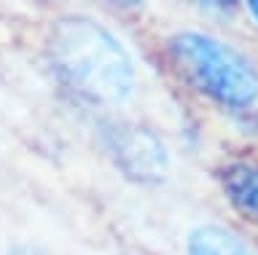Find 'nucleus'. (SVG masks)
I'll return each instance as SVG.
<instances>
[{
	"mask_svg": "<svg viewBox=\"0 0 258 255\" xmlns=\"http://www.w3.org/2000/svg\"><path fill=\"white\" fill-rule=\"evenodd\" d=\"M92 129V142L113 172L132 186L151 191L172 180L175 156L156 124L121 116H81Z\"/></svg>",
	"mask_w": 258,
	"mask_h": 255,
	"instance_id": "obj_3",
	"label": "nucleus"
},
{
	"mask_svg": "<svg viewBox=\"0 0 258 255\" xmlns=\"http://www.w3.org/2000/svg\"><path fill=\"white\" fill-rule=\"evenodd\" d=\"M205 3H213V6H237L242 0H205Z\"/></svg>",
	"mask_w": 258,
	"mask_h": 255,
	"instance_id": "obj_10",
	"label": "nucleus"
},
{
	"mask_svg": "<svg viewBox=\"0 0 258 255\" xmlns=\"http://www.w3.org/2000/svg\"><path fill=\"white\" fill-rule=\"evenodd\" d=\"M180 255H258V247L226 223L199 220L185 226Z\"/></svg>",
	"mask_w": 258,
	"mask_h": 255,
	"instance_id": "obj_4",
	"label": "nucleus"
},
{
	"mask_svg": "<svg viewBox=\"0 0 258 255\" xmlns=\"http://www.w3.org/2000/svg\"><path fill=\"white\" fill-rule=\"evenodd\" d=\"M14 38H16V22L0 11V43H3V41H14Z\"/></svg>",
	"mask_w": 258,
	"mask_h": 255,
	"instance_id": "obj_8",
	"label": "nucleus"
},
{
	"mask_svg": "<svg viewBox=\"0 0 258 255\" xmlns=\"http://www.w3.org/2000/svg\"><path fill=\"white\" fill-rule=\"evenodd\" d=\"M40 73L81 116L143 118L159 126L151 89V57L118 30V22L86 3L38 11L19 22Z\"/></svg>",
	"mask_w": 258,
	"mask_h": 255,
	"instance_id": "obj_1",
	"label": "nucleus"
},
{
	"mask_svg": "<svg viewBox=\"0 0 258 255\" xmlns=\"http://www.w3.org/2000/svg\"><path fill=\"white\" fill-rule=\"evenodd\" d=\"M245 6H247V14H250V19L258 25V0H245Z\"/></svg>",
	"mask_w": 258,
	"mask_h": 255,
	"instance_id": "obj_9",
	"label": "nucleus"
},
{
	"mask_svg": "<svg viewBox=\"0 0 258 255\" xmlns=\"http://www.w3.org/2000/svg\"><path fill=\"white\" fill-rule=\"evenodd\" d=\"M92 9L102 11L105 17H110L118 25H126L143 33L153 25V17H156V0H86Z\"/></svg>",
	"mask_w": 258,
	"mask_h": 255,
	"instance_id": "obj_6",
	"label": "nucleus"
},
{
	"mask_svg": "<svg viewBox=\"0 0 258 255\" xmlns=\"http://www.w3.org/2000/svg\"><path fill=\"white\" fill-rule=\"evenodd\" d=\"M30 11H48V9H62V6H76V3H86V0H22ZM89 6V3H86Z\"/></svg>",
	"mask_w": 258,
	"mask_h": 255,
	"instance_id": "obj_7",
	"label": "nucleus"
},
{
	"mask_svg": "<svg viewBox=\"0 0 258 255\" xmlns=\"http://www.w3.org/2000/svg\"><path fill=\"white\" fill-rule=\"evenodd\" d=\"M140 35L145 54L185 92L226 110H250L258 102V62L237 43L188 25H151Z\"/></svg>",
	"mask_w": 258,
	"mask_h": 255,
	"instance_id": "obj_2",
	"label": "nucleus"
},
{
	"mask_svg": "<svg viewBox=\"0 0 258 255\" xmlns=\"http://www.w3.org/2000/svg\"><path fill=\"white\" fill-rule=\"evenodd\" d=\"M223 196L239 215L258 223V161H229L218 172Z\"/></svg>",
	"mask_w": 258,
	"mask_h": 255,
	"instance_id": "obj_5",
	"label": "nucleus"
}]
</instances>
